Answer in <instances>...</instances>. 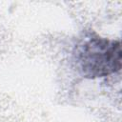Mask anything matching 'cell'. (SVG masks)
I'll use <instances>...</instances> for the list:
<instances>
[{
	"instance_id": "6da1fadb",
	"label": "cell",
	"mask_w": 122,
	"mask_h": 122,
	"mask_svg": "<svg viewBox=\"0 0 122 122\" xmlns=\"http://www.w3.org/2000/svg\"><path fill=\"white\" fill-rule=\"evenodd\" d=\"M76 59L85 77L108 76L121 69L120 42L100 37L92 38L80 48Z\"/></svg>"
}]
</instances>
